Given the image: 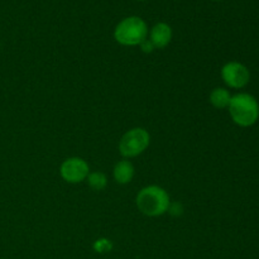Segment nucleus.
<instances>
[{
	"label": "nucleus",
	"mask_w": 259,
	"mask_h": 259,
	"mask_svg": "<svg viewBox=\"0 0 259 259\" xmlns=\"http://www.w3.org/2000/svg\"><path fill=\"white\" fill-rule=\"evenodd\" d=\"M136 204L139 211L147 217L156 218L166 214L171 205L168 192L157 185L146 186L138 192Z\"/></svg>",
	"instance_id": "obj_1"
},
{
	"label": "nucleus",
	"mask_w": 259,
	"mask_h": 259,
	"mask_svg": "<svg viewBox=\"0 0 259 259\" xmlns=\"http://www.w3.org/2000/svg\"><path fill=\"white\" fill-rule=\"evenodd\" d=\"M228 109L233 121L244 128L254 125L259 118V104L250 94L240 93L232 96Z\"/></svg>",
	"instance_id": "obj_2"
},
{
	"label": "nucleus",
	"mask_w": 259,
	"mask_h": 259,
	"mask_svg": "<svg viewBox=\"0 0 259 259\" xmlns=\"http://www.w3.org/2000/svg\"><path fill=\"white\" fill-rule=\"evenodd\" d=\"M148 37V25L142 18L128 17L124 18L115 27L114 38L121 46H139Z\"/></svg>",
	"instance_id": "obj_3"
},
{
	"label": "nucleus",
	"mask_w": 259,
	"mask_h": 259,
	"mask_svg": "<svg viewBox=\"0 0 259 259\" xmlns=\"http://www.w3.org/2000/svg\"><path fill=\"white\" fill-rule=\"evenodd\" d=\"M151 143V136L144 128H133L126 132L119 142V152L125 158L143 153Z\"/></svg>",
	"instance_id": "obj_4"
},
{
	"label": "nucleus",
	"mask_w": 259,
	"mask_h": 259,
	"mask_svg": "<svg viewBox=\"0 0 259 259\" xmlns=\"http://www.w3.org/2000/svg\"><path fill=\"white\" fill-rule=\"evenodd\" d=\"M61 177L68 184H80L88 179L90 167L85 159L80 157H71L65 159L60 167Z\"/></svg>",
	"instance_id": "obj_5"
},
{
	"label": "nucleus",
	"mask_w": 259,
	"mask_h": 259,
	"mask_svg": "<svg viewBox=\"0 0 259 259\" xmlns=\"http://www.w3.org/2000/svg\"><path fill=\"white\" fill-rule=\"evenodd\" d=\"M222 78L229 88L243 89L250 80V72L243 63L230 61L222 68Z\"/></svg>",
	"instance_id": "obj_6"
},
{
	"label": "nucleus",
	"mask_w": 259,
	"mask_h": 259,
	"mask_svg": "<svg viewBox=\"0 0 259 259\" xmlns=\"http://www.w3.org/2000/svg\"><path fill=\"white\" fill-rule=\"evenodd\" d=\"M149 40L153 43L154 48H158V50L167 47L172 40V28L164 22L157 23L151 29Z\"/></svg>",
	"instance_id": "obj_7"
},
{
	"label": "nucleus",
	"mask_w": 259,
	"mask_h": 259,
	"mask_svg": "<svg viewBox=\"0 0 259 259\" xmlns=\"http://www.w3.org/2000/svg\"><path fill=\"white\" fill-rule=\"evenodd\" d=\"M114 180L119 185H126L133 180L134 177V166L131 161H119L114 167Z\"/></svg>",
	"instance_id": "obj_8"
},
{
	"label": "nucleus",
	"mask_w": 259,
	"mask_h": 259,
	"mask_svg": "<svg viewBox=\"0 0 259 259\" xmlns=\"http://www.w3.org/2000/svg\"><path fill=\"white\" fill-rule=\"evenodd\" d=\"M210 103L214 108L217 109H225L229 106L230 99H232V95H230L229 91L224 88H217L210 93Z\"/></svg>",
	"instance_id": "obj_9"
},
{
	"label": "nucleus",
	"mask_w": 259,
	"mask_h": 259,
	"mask_svg": "<svg viewBox=\"0 0 259 259\" xmlns=\"http://www.w3.org/2000/svg\"><path fill=\"white\" fill-rule=\"evenodd\" d=\"M88 184L95 191H101L108 185V179L103 172H90L88 176Z\"/></svg>",
	"instance_id": "obj_10"
},
{
	"label": "nucleus",
	"mask_w": 259,
	"mask_h": 259,
	"mask_svg": "<svg viewBox=\"0 0 259 259\" xmlns=\"http://www.w3.org/2000/svg\"><path fill=\"white\" fill-rule=\"evenodd\" d=\"M93 248L96 253L105 254V253H109L113 250V242L110 239H106V238H100V239L94 242Z\"/></svg>",
	"instance_id": "obj_11"
},
{
	"label": "nucleus",
	"mask_w": 259,
	"mask_h": 259,
	"mask_svg": "<svg viewBox=\"0 0 259 259\" xmlns=\"http://www.w3.org/2000/svg\"><path fill=\"white\" fill-rule=\"evenodd\" d=\"M139 46H141V50L143 51L144 53H152L154 50H156V48H154V46H153V43L149 40V38L144 39L143 42H142Z\"/></svg>",
	"instance_id": "obj_12"
},
{
	"label": "nucleus",
	"mask_w": 259,
	"mask_h": 259,
	"mask_svg": "<svg viewBox=\"0 0 259 259\" xmlns=\"http://www.w3.org/2000/svg\"><path fill=\"white\" fill-rule=\"evenodd\" d=\"M214 2H220V0H214Z\"/></svg>",
	"instance_id": "obj_13"
},
{
	"label": "nucleus",
	"mask_w": 259,
	"mask_h": 259,
	"mask_svg": "<svg viewBox=\"0 0 259 259\" xmlns=\"http://www.w3.org/2000/svg\"><path fill=\"white\" fill-rule=\"evenodd\" d=\"M139 2H143V0H139Z\"/></svg>",
	"instance_id": "obj_14"
}]
</instances>
